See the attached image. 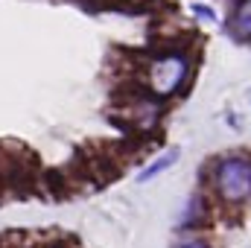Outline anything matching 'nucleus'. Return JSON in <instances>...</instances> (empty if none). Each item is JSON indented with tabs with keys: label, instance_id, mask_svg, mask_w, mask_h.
Listing matches in <instances>:
<instances>
[{
	"label": "nucleus",
	"instance_id": "1",
	"mask_svg": "<svg viewBox=\"0 0 251 248\" xmlns=\"http://www.w3.org/2000/svg\"><path fill=\"white\" fill-rule=\"evenodd\" d=\"M216 190L225 201H246L251 196V158H225L216 167Z\"/></svg>",
	"mask_w": 251,
	"mask_h": 248
},
{
	"label": "nucleus",
	"instance_id": "2",
	"mask_svg": "<svg viewBox=\"0 0 251 248\" xmlns=\"http://www.w3.org/2000/svg\"><path fill=\"white\" fill-rule=\"evenodd\" d=\"M187 76V64L178 56H161L149 64V73H146V85L155 91V97H167L173 91H178V85L184 82Z\"/></svg>",
	"mask_w": 251,
	"mask_h": 248
},
{
	"label": "nucleus",
	"instance_id": "3",
	"mask_svg": "<svg viewBox=\"0 0 251 248\" xmlns=\"http://www.w3.org/2000/svg\"><path fill=\"white\" fill-rule=\"evenodd\" d=\"M176 161H178V149L173 146V149H167L161 158H155V161H152V167H146V170L140 173V181H149V178H155L158 173H164V170H167V167H173Z\"/></svg>",
	"mask_w": 251,
	"mask_h": 248
},
{
	"label": "nucleus",
	"instance_id": "4",
	"mask_svg": "<svg viewBox=\"0 0 251 248\" xmlns=\"http://www.w3.org/2000/svg\"><path fill=\"white\" fill-rule=\"evenodd\" d=\"M234 29L240 35L251 38V0H243V6L234 12Z\"/></svg>",
	"mask_w": 251,
	"mask_h": 248
},
{
	"label": "nucleus",
	"instance_id": "5",
	"mask_svg": "<svg viewBox=\"0 0 251 248\" xmlns=\"http://www.w3.org/2000/svg\"><path fill=\"white\" fill-rule=\"evenodd\" d=\"M204 201H201V196H193V201H190V207H187V219H184V225H199V222H204Z\"/></svg>",
	"mask_w": 251,
	"mask_h": 248
},
{
	"label": "nucleus",
	"instance_id": "6",
	"mask_svg": "<svg viewBox=\"0 0 251 248\" xmlns=\"http://www.w3.org/2000/svg\"><path fill=\"white\" fill-rule=\"evenodd\" d=\"M178 248H210L207 243H201V240H190V243H181Z\"/></svg>",
	"mask_w": 251,
	"mask_h": 248
},
{
	"label": "nucleus",
	"instance_id": "7",
	"mask_svg": "<svg viewBox=\"0 0 251 248\" xmlns=\"http://www.w3.org/2000/svg\"><path fill=\"white\" fill-rule=\"evenodd\" d=\"M196 12H199L201 18H210V21H216V15H213L210 9H204V6H196Z\"/></svg>",
	"mask_w": 251,
	"mask_h": 248
},
{
	"label": "nucleus",
	"instance_id": "8",
	"mask_svg": "<svg viewBox=\"0 0 251 248\" xmlns=\"http://www.w3.org/2000/svg\"><path fill=\"white\" fill-rule=\"evenodd\" d=\"M97 9H108V0H100V3H97Z\"/></svg>",
	"mask_w": 251,
	"mask_h": 248
}]
</instances>
